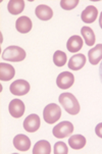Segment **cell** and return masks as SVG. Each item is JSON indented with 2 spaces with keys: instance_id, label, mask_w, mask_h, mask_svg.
Here are the masks:
<instances>
[{
  "instance_id": "obj_10",
  "label": "cell",
  "mask_w": 102,
  "mask_h": 154,
  "mask_svg": "<svg viewBox=\"0 0 102 154\" xmlns=\"http://www.w3.org/2000/svg\"><path fill=\"white\" fill-rule=\"evenodd\" d=\"M98 17V10L94 5H89L83 10L81 14V19L86 23H92L96 20Z\"/></svg>"
},
{
  "instance_id": "obj_26",
  "label": "cell",
  "mask_w": 102,
  "mask_h": 154,
  "mask_svg": "<svg viewBox=\"0 0 102 154\" xmlns=\"http://www.w3.org/2000/svg\"><path fill=\"white\" fill-rule=\"evenodd\" d=\"M99 26H100V28L102 29V12L100 14V17H99Z\"/></svg>"
},
{
  "instance_id": "obj_13",
  "label": "cell",
  "mask_w": 102,
  "mask_h": 154,
  "mask_svg": "<svg viewBox=\"0 0 102 154\" xmlns=\"http://www.w3.org/2000/svg\"><path fill=\"white\" fill-rule=\"evenodd\" d=\"M88 59L89 62L93 66H96L102 60V44H98L94 48L89 50Z\"/></svg>"
},
{
  "instance_id": "obj_9",
  "label": "cell",
  "mask_w": 102,
  "mask_h": 154,
  "mask_svg": "<svg viewBox=\"0 0 102 154\" xmlns=\"http://www.w3.org/2000/svg\"><path fill=\"white\" fill-rule=\"evenodd\" d=\"M14 146L17 150L22 151V152H26L31 147V140L26 135L23 134L17 135L14 139Z\"/></svg>"
},
{
  "instance_id": "obj_21",
  "label": "cell",
  "mask_w": 102,
  "mask_h": 154,
  "mask_svg": "<svg viewBox=\"0 0 102 154\" xmlns=\"http://www.w3.org/2000/svg\"><path fill=\"white\" fill-rule=\"evenodd\" d=\"M67 61V56L63 51L57 50L53 54V62L56 66H63Z\"/></svg>"
},
{
  "instance_id": "obj_17",
  "label": "cell",
  "mask_w": 102,
  "mask_h": 154,
  "mask_svg": "<svg viewBox=\"0 0 102 154\" xmlns=\"http://www.w3.org/2000/svg\"><path fill=\"white\" fill-rule=\"evenodd\" d=\"M86 143V138L83 135H73L69 140L70 147L74 150H80L83 149L85 147Z\"/></svg>"
},
{
  "instance_id": "obj_2",
  "label": "cell",
  "mask_w": 102,
  "mask_h": 154,
  "mask_svg": "<svg viewBox=\"0 0 102 154\" xmlns=\"http://www.w3.org/2000/svg\"><path fill=\"white\" fill-rule=\"evenodd\" d=\"M26 51L20 46H8L2 52V58L5 61H12V62H20L26 58Z\"/></svg>"
},
{
  "instance_id": "obj_12",
  "label": "cell",
  "mask_w": 102,
  "mask_h": 154,
  "mask_svg": "<svg viewBox=\"0 0 102 154\" xmlns=\"http://www.w3.org/2000/svg\"><path fill=\"white\" fill-rule=\"evenodd\" d=\"M86 64V56L84 54H75L70 58L69 61V69L73 70L82 69Z\"/></svg>"
},
{
  "instance_id": "obj_6",
  "label": "cell",
  "mask_w": 102,
  "mask_h": 154,
  "mask_svg": "<svg viewBox=\"0 0 102 154\" xmlns=\"http://www.w3.org/2000/svg\"><path fill=\"white\" fill-rule=\"evenodd\" d=\"M25 103L23 102L20 99H14V100L10 101L8 110L10 116L14 119H20L23 116L25 113Z\"/></svg>"
},
{
  "instance_id": "obj_16",
  "label": "cell",
  "mask_w": 102,
  "mask_h": 154,
  "mask_svg": "<svg viewBox=\"0 0 102 154\" xmlns=\"http://www.w3.org/2000/svg\"><path fill=\"white\" fill-rule=\"evenodd\" d=\"M83 39L80 37V36H72L69 41H67V44H66V48L67 50L70 52H72V53H76V52L80 51L81 49H82L83 47Z\"/></svg>"
},
{
  "instance_id": "obj_5",
  "label": "cell",
  "mask_w": 102,
  "mask_h": 154,
  "mask_svg": "<svg viewBox=\"0 0 102 154\" xmlns=\"http://www.w3.org/2000/svg\"><path fill=\"white\" fill-rule=\"evenodd\" d=\"M9 90L14 95L23 96L29 93L30 84L26 80H17L9 86Z\"/></svg>"
},
{
  "instance_id": "obj_1",
  "label": "cell",
  "mask_w": 102,
  "mask_h": 154,
  "mask_svg": "<svg viewBox=\"0 0 102 154\" xmlns=\"http://www.w3.org/2000/svg\"><path fill=\"white\" fill-rule=\"evenodd\" d=\"M64 110L70 116H77L80 112V104L78 99L72 93H62L58 98Z\"/></svg>"
},
{
  "instance_id": "obj_25",
  "label": "cell",
  "mask_w": 102,
  "mask_h": 154,
  "mask_svg": "<svg viewBox=\"0 0 102 154\" xmlns=\"http://www.w3.org/2000/svg\"><path fill=\"white\" fill-rule=\"evenodd\" d=\"M99 78H100V81L102 83V60H101L100 66H99Z\"/></svg>"
},
{
  "instance_id": "obj_11",
  "label": "cell",
  "mask_w": 102,
  "mask_h": 154,
  "mask_svg": "<svg viewBox=\"0 0 102 154\" xmlns=\"http://www.w3.org/2000/svg\"><path fill=\"white\" fill-rule=\"evenodd\" d=\"M36 17L41 20H49L53 17V10L51 9V7H49L48 5L40 4L36 7L35 9Z\"/></svg>"
},
{
  "instance_id": "obj_23",
  "label": "cell",
  "mask_w": 102,
  "mask_h": 154,
  "mask_svg": "<svg viewBox=\"0 0 102 154\" xmlns=\"http://www.w3.org/2000/svg\"><path fill=\"white\" fill-rule=\"evenodd\" d=\"M54 154H67L69 153V147L64 142H56L54 145Z\"/></svg>"
},
{
  "instance_id": "obj_7",
  "label": "cell",
  "mask_w": 102,
  "mask_h": 154,
  "mask_svg": "<svg viewBox=\"0 0 102 154\" xmlns=\"http://www.w3.org/2000/svg\"><path fill=\"white\" fill-rule=\"evenodd\" d=\"M75 77L72 72H63L58 75L56 79V85L60 89H69L74 85Z\"/></svg>"
},
{
  "instance_id": "obj_22",
  "label": "cell",
  "mask_w": 102,
  "mask_h": 154,
  "mask_svg": "<svg viewBox=\"0 0 102 154\" xmlns=\"http://www.w3.org/2000/svg\"><path fill=\"white\" fill-rule=\"evenodd\" d=\"M79 2H80L79 0H61L60 6L64 10H72L77 7Z\"/></svg>"
},
{
  "instance_id": "obj_19",
  "label": "cell",
  "mask_w": 102,
  "mask_h": 154,
  "mask_svg": "<svg viewBox=\"0 0 102 154\" xmlns=\"http://www.w3.org/2000/svg\"><path fill=\"white\" fill-rule=\"evenodd\" d=\"M25 9V1L23 0H10L7 4V10L11 14H19Z\"/></svg>"
},
{
  "instance_id": "obj_20",
  "label": "cell",
  "mask_w": 102,
  "mask_h": 154,
  "mask_svg": "<svg viewBox=\"0 0 102 154\" xmlns=\"http://www.w3.org/2000/svg\"><path fill=\"white\" fill-rule=\"evenodd\" d=\"M81 34H82V36L84 37L86 45H88V46L94 45V43H95V41H96V38H95L94 31L90 27H83L81 29Z\"/></svg>"
},
{
  "instance_id": "obj_15",
  "label": "cell",
  "mask_w": 102,
  "mask_h": 154,
  "mask_svg": "<svg viewBox=\"0 0 102 154\" xmlns=\"http://www.w3.org/2000/svg\"><path fill=\"white\" fill-rule=\"evenodd\" d=\"M15 69L14 67L9 63H0V80L1 81H9L14 77Z\"/></svg>"
},
{
  "instance_id": "obj_18",
  "label": "cell",
  "mask_w": 102,
  "mask_h": 154,
  "mask_svg": "<svg viewBox=\"0 0 102 154\" xmlns=\"http://www.w3.org/2000/svg\"><path fill=\"white\" fill-rule=\"evenodd\" d=\"M50 153H51V145L46 140L38 141L33 148V154H50Z\"/></svg>"
},
{
  "instance_id": "obj_4",
  "label": "cell",
  "mask_w": 102,
  "mask_h": 154,
  "mask_svg": "<svg viewBox=\"0 0 102 154\" xmlns=\"http://www.w3.org/2000/svg\"><path fill=\"white\" fill-rule=\"evenodd\" d=\"M73 132H74V126H73L72 122L67 121L59 122L52 130L53 136L55 138H58V139H63V138L69 137L70 135L73 134Z\"/></svg>"
},
{
  "instance_id": "obj_3",
  "label": "cell",
  "mask_w": 102,
  "mask_h": 154,
  "mask_svg": "<svg viewBox=\"0 0 102 154\" xmlns=\"http://www.w3.org/2000/svg\"><path fill=\"white\" fill-rule=\"evenodd\" d=\"M60 116H61V109L55 103L48 104L47 106H45V108L43 110L44 121L49 125L56 122L60 119Z\"/></svg>"
},
{
  "instance_id": "obj_14",
  "label": "cell",
  "mask_w": 102,
  "mask_h": 154,
  "mask_svg": "<svg viewBox=\"0 0 102 154\" xmlns=\"http://www.w3.org/2000/svg\"><path fill=\"white\" fill-rule=\"evenodd\" d=\"M15 29L17 30V32L27 34L32 30V20L28 17H20L15 22Z\"/></svg>"
},
{
  "instance_id": "obj_24",
  "label": "cell",
  "mask_w": 102,
  "mask_h": 154,
  "mask_svg": "<svg viewBox=\"0 0 102 154\" xmlns=\"http://www.w3.org/2000/svg\"><path fill=\"white\" fill-rule=\"evenodd\" d=\"M95 133L99 138H102V122L98 124L95 128Z\"/></svg>"
},
{
  "instance_id": "obj_8",
  "label": "cell",
  "mask_w": 102,
  "mask_h": 154,
  "mask_svg": "<svg viewBox=\"0 0 102 154\" xmlns=\"http://www.w3.org/2000/svg\"><path fill=\"white\" fill-rule=\"evenodd\" d=\"M40 117L37 114H30L23 121V129L29 133H35L40 128Z\"/></svg>"
}]
</instances>
